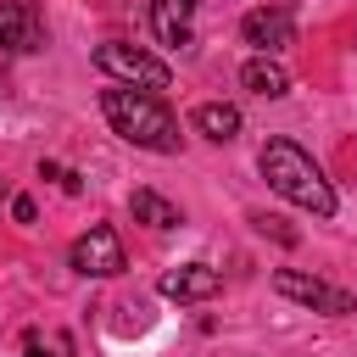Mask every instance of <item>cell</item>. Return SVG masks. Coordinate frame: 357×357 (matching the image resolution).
Returning <instances> with one entry per match:
<instances>
[{
  "label": "cell",
  "mask_w": 357,
  "mask_h": 357,
  "mask_svg": "<svg viewBox=\"0 0 357 357\" xmlns=\"http://www.w3.org/2000/svg\"><path fill=\"white\" fill-rule=\"evenodd\" d=\"M0 201H6V178H0Z\"/></svg>",
  "instance_id": "9a60e30c"
},
{
  "label": "cell",
  "mask_w": 357,
  "mask_h": 357,
  "mask_svg": "<svg viewBox=\"0 0 357 357\" xmlns=\"http://www.w3.org/2000/svg\"><path fill=\"white\" fill-rule=\"evenodd\" d=\"M167 301H212L218 290H223V273L218 268H206V262H178V268H167L162 273V284H156Z\"/></svg>",
  "instance_id": "ba28073f"
},
{
  "label": "cell",
  "mask_w": 357,
  "mask_h": 357,
  "mask_svg": "<svg viewBox=\"0 0 357 357\" xmlns=\"http://www.w3.org/2000/svg\"><path fill=\"white\" fill-rule=\"evenodd\" d=\"M273 290H279L284 301L312 307V312H329V318L357 312V296H351V290H340V284H329V279H312V273H296V268H279V273H273Z\"/></svg>",
  "instance_id": "277c9868"
},
{
  "label": "cell",
  "mask_w": 357,
  "mask_h": 357,
  "mask_svg": "<svg viewBox=\"0 0 357 357\" xmlns=\"http://www.w3.org/2000/svg\"><path fill=\"white\" fill-rule=\"evenodd\" d=\"M67 262H73L84 279H117V273L128 268L123 240H117V229H106V223H95L89 234H78L73 251H67Z\"/></svg>",
  "instance_id": "5b68a950"
},
{
  "label": "cell",
  "mask_w": 357,
  "mask_h": 357,
  "mask_svg": "<svg viewBox=\"0 0 357 357\" xmlns=\"http://www.w3.org/2000/svg\"><path fill=\"white\" fill-rule=\"evenodd\" d=\"M195 134L201 139H212V145H229L234 134H240V106H229V100H206V106H195Z\"/></svg>",
  "instance_id": "8fae6325"
},
{
  "label": "cell",
  "mask_w": 357,
  "mask_h": 357,
  "mask_svg": "<svg viewBox=\"0 0 357 357\" xmlns=\"http://www.w3.org/2000/svg\"><path fill=\"white\" fill-rule=\"evenodd\" d=\"M0 50H45V17L28 0H0Z\"/></svg>",
  "instance_id": "52a82bcc"
},
{
  "label": "cell",
  "mask_w": 357,
  "mask_h": 357,
  "mask_svg": "<svg viewBox=\"0 0 357 357\" xmlns=\"http://www.w3.org/2000/svg\"><path fill=\"white\" fill-rule=\"evenodd\" d=\"M95 67L112 73L117 84H128V89H151V95H162V89L173 84V67H167L162 56H151V50H139V45H123V39L95 45Z\"/></svg>",
  "instance_id": "3957f363"
},
{
  "label": "cell",
  "mask_w": 357,
  "mask_h": 357,
  "mask_svg": "<svg viewBox=\"0 0 357 357\" xmlns=\"http://www.w3.org/2000/svg\"><path fill=\"white\" fill-rule=\"evenodd\" d=\"M240 39L257 45V56H279L284 45H296V17L284 6H257L240 17Z\"/></svg>",
  "instance_id": "8992f818"
},
{
  "label": "cell",
  "mask_w": 357,
  "mask_h": 357,
  "mask_svg": "<svg viewBox=\"0 0 357 357\" xmlns=\"http://www.w3.org/2000/svg\"><path fill=\"white\" fill-rule=\"evenodd\" d=\"M100 112H106L112 134H123V139H128V145H139V151L178 156V145H184L178 117H173V112H167V100H162V95H151V89H128V84H117V89H106V95H100Z\"/></svg>",
  "instance_id": "6da1fadb"
},
{
  "label": "cell",
  "mask_w": 357,
  "mask_h": 357,
  "mask_svg": "<svg viewBox=\"0 0 357 357\" xmlns=\"http://www.w3.org/2000/svg\"><path fill=\"white\" fill-rule=\"evenodd\" d=\"M257 167H262V178H268V190L273 195H284L290 206H301V212H312V218H335V184L324 178V167L296 145V139H268L262 151H257Z\"/></svg>",
  "instance_id": "7a4b0ae2"
},
{
  "label": "cell",
  "mask_w": 357,
  "mask_h": 357,
  "mask_svg": "<svg viewBox=\"0 0 357 357\" xmlns=\"http://www.w3.org/2000/svg\"><path fill=\"white\" fill-rule=\"evenodd\" d=\"M128 212H134L139 223H151V229H178V223H184L178 206H173L167 195H156V190H134V195H128Z\"/></svg>",
  "instance_id": "7c38bea8"
},
{
  "label": "cell",
  "mask_w": 357,
  "mask_h": 357,
  "mask_svg": "<svg viewBox=\"0 0 357 357\" xmlns=\"http://www.w3.org/2000/svg\"><path fill=\"white\" fill-rule=\"evenodd\" d=\"M240 84H245L251 95H262V100H279V95H290V73H284L273 56H251V61L240 67Z\"/></svg>",
  "instance_id": "30bf717a"
},
{
  "label": "cell",
  "mask_w": 357,
  "mask_h": 357,
  "mask_svg": "<svg viewBox=\"0 0 357 357\" xmlns=\"http://www.w3.org/2000/svg\"><path fill=\"white\" fill-rule=\"evenodd\" d=\"M11 218H17V223H33L39 212H33V201H28V195H11Z\"/></svg>",
  "instance_id": "4fadbf2b"
},
{
  "label": "cell",
  "mask_w": 357,
  "mask_h": 357,
  "mask_svg": "<svg viewBox=\"0 0 357 357\" xmlns=\"http://www.w3.org/2000/svg\"><path fill=\"white\" fill-rule=\"evenodd\" d=\"M195 6L201 0H151V33L173 50H184L195 39Z\"/></svg>",
  "instance_id": "9c48e42d"
},
{
  "label": "cell",
  "mask_w": 357,
  "mask_h": 357,
  "mask_svg": "<svg viewBox=\"0 0 357 357\" xmlns=\"http://www.w3.org/2000/svg\"><path fill=\"white\" fill-rule=\"evenodd\" d=\"M22 357H50V351H45V346H39L33 335H28V340H22Z\"/></svg>",
  "instance_id": "5bb4252c"
}]
</instances>
